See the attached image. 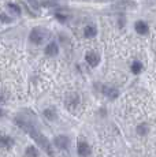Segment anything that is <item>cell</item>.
<instances>
[{
  "instance_id": "cell-1",
  "label": "cell",
  "mask_w": 156,
  "mask_h": 157,
  "mask_svg": "<svg viewBox=\"0 0 156 157\" xmlns=\"http://www.w3.org/2000/svg\"><path fill=\"white\" fill-rule=\"evenodd\" d=\"M17 123L21 126V128L25 130V131L28 132L29 135H30L33 140H34L36 142L40 145V147H43V149L45 150L48 155H49V156H52V155H53L52 150H51V144H49V141H48L47 138L44 137L43 134H41V132H38L37 130L34 128V126L30 124L29 122H26V120H22L21 117H19V119H17Z\"/></svg>"
},
{
  "instance_id": "cell-2",
  "label": "cell",
  "mask_w": 156,
  "mask_h": 157,
  "mask_svg": "<svg viewBox=\"0 0 156 157\" xmlns=\"http://www.w3.org/2000/svg\"><path fill=\"white\" fill-rule=\"evenodd\" d=\"M44 37H45V32H44V29H41V28L33 29L32 33H30V41L33 44H41L44 40Z\"/></svg>"
},
{
  "instance_id": "cell-3",
  "label": "cell",
  "mask_w": 156,
  "mask_h": 157,
  "mask_svg": "<svg viewBox=\"0 0 156 157\" xmlns=\"http://www.w3.org/2000/svg\"><path fill=\"white\" fill-rule=\"evenodd\" d=\"M78 155L81 157H88L91 155V146L84 141H80L78 142Z\"/></svg>"
},
{
  "instance_id": "cell-4",
  "label": "cell",
  "mask_w": 156,
  "mask_h": 157,
  "mask_svg": "<svg viewBox=\"0 0 156 157\" xmlns=\"http://www.w3.org/2000/svg\"><path fill=\"white\" fill-rule=\"evenodd\" d=\"M85 59L92 67H96V66L99 64V62H100V57H99V55L95 53V52H88L86 56H85Z\"/></svg>"
},
{
  "instance_id": "cell-5",
  "label": "cell",
  "mask_w": 156,
  "mask_h": 157,
  "mask_svg": "<svg viewBox=\"0 0 156 157\" xmlns=\"http://www.w3.org/2000/svg\"><path fill=\"white\" fill-rule=\"evenodd\" d=\"M13 145H14V140L11 137H7V135H0V147L10 149Z\"/></svg>"
},
{
  "instance_id": "cell-6",
  "label": "cell",
  "mask_w": 156,
  "mask_h": 157,
  "mask_svg": "<svg viewBox=\"0 0 156 157\" xmlns=\"http://www.w3.org/2000/svg\"><path fill=\"white\" fill-rule=\"evenodd\" d=\"M55 145L59 147V149H67L68 147V138L64 137V135L56 137L55 138Z\"/></svg>"
},
{
  "instance_id": "cell-7",
  "label": "cell",
  "mask_w": 156,
  "mask_h": 157,
  "mask_svg": "<svg viewBox=\"0 0 156 157\" xmlns=\"http://www.w3.org/2000/svg\"><path fill=\"white\" fill-rule=\"evenodd\" d=\"M136 30L140 34H146L148 33V25L142 21H138V22H136Z\"/></svg>"
},
{
  "instance_id": "cell-8",
  "label": "cell",
  "mask_w": 156,
  "mask_h": 157,
  "mask_svg": "<svg viewBox=\"0 0 156 157\" xmlns=\"http://www.w3.org/2000/svg\"><path fill=\"white\" fill-rule=\"evenodd\" d=\"M58 45H56V43H51L48 44V47L45 48V53L48 56H55L56 53H58Z\"/></svg>"
},
{
  "instance_id": "cell-9",
  "label": "cell",
  "mask_w": 156,
  "mask_h": 157,
  "mask_svg": "<svg viewBox=\"0 0 156 157\" xmlns=\"http://www.w3.org/2000/svg\"><path fill=\"white\" fill-rule=\"evenodd\" d=\"M103 92H104V94H107L110 98H116V97H118V90H116V89H112V87L104 86V87H103Z\"/></svg>"
},
{
  "instance_id": "cell-10",
  "label": "cell",
  "mask_w": 156,
  "mask_h": 157,
  "mask_svg": "<svg viewBox=\"0 0 156 157\" xmlns=\"http://www.w3.org/2000/svg\"><path fill=\"white\" fill-rule=\"evenodd\" d=\"M66 104H67L68 107H76V105L78 104V96L76 94V93L70 94L68 98H67V101H66Z\"/></svg>"
},
{
  "instance_id": "cell-11",
  "label": "cell",
  "mask_w": 156,
  "mask_h": 157,
  "mask_svg": "<svg viewBox=\"0 0 156 157\" xmlns=\"http://www.w3.org/2000/svg\"><path fill=\"white\" fill-rule=\"evenodd\" d=\"M37 156H38V152L34 146L26 147V157H37Z\"/></svg>"
},
{
  "instance_id": "cell-12",
  "label": "cell",
  "mask_w": 156,
  "mask_h": 157,
  "mask_svg": "<svg viewBox=\"0 0 156 157\" xmlns=\"http://www.w3.org/2000/svg\"><path fill=\"white\" fill-rule=\"evenodd\" d=\"M85 37H95L96 36V29L93 26H86L85 28Z\"/></svg>"
},
{
  "instance_id": "cell-13",
  "label": "cell",
  "mask_w": 156,
  "mask_h": 157,
  "mask_svg": "<svg viewBox=\"0 0 156 157\" xmlns=\"http://www.w3.org/2000/svg\"><path fill=\"white\" fill-rule=\"evenodd\" d=\"M142 70V64H141L140 62H134L133 64H131V71L134 72V74H138Z\"/></svg>"
},
{
  "instance_id": "cell-14",
  "label": "cell",
  "mask_w": 156,
  "mask_h": 157,
  "mask_svg": "<svg viewBox=\"0 0 156 157\" xmlns=\"http://www.w3.org/2000/svg\"><path fill=\"white\" fill-rule=\"evenodd\" d=\"M44 115H45L47 119H51V120H53V119L56 117V115H55V109H51V108H48V109L44 111Z\"/></svg>"
},
{
  "instance_id": "cell-15",
  "label": "cell",
  "mask_w": 156,
  "mask_h": 157,
  "mask_svg": "<svg viewBox=\"0 0 156 157\" xmlns=\"http://www.w3.org/2000/svg\"><path fill=\"white\" fill-rule=\"evenodd\" d=\"M8 10H10L11 13H14V14H19L21 13V8L18 7L17 4H13V3H10V4H8Z\"/></svg>"
},
{
  "instance_id": "cell-16",
  "label": "cell",
  "mask_w": 156,
  "mask_h": 157,
  "mask_svg": "<svg viewBox=\"0 0 156 157\" xmlns=\"http://www.w3.org/2000/svg\"><path fill=\"white\" fill-rule=\"evenodd\" d=\"M146 131H148V127H146V124H140L138 128H137V132H138L140 135H145Z\"/></svg>"
},
{
  "instance_id": "cell-17",
  "label": "cell",
  "mask_w": 156,
  "mask_h": 157,
  "mask_svg": "<svg viewBox=\"0 0 156 157\" xmlns=\"http://www.w3.org/2000/svg\"><path fill=\"white\" fill-rule=\"evenodd\" d=\"M0 19H2L3 22H11V19H10V18H8V17H6L4 14H2V15H0Z\"/></svg>"
},
{
  "instance_id": "cell-18",
  "label": "cell",
  "mask_w": 156,
  "mask_h": 157,
  "mask_svg": "<svg viewBox=\"0 0 156 157\" xmlns=\"http://www.w3.org/2000/svg\"><path fill=\"white\" fill-rule=\"evenodd\" d=\"M29 2H30L32 4H33V6H34V7H36V0H29Z\"/></svg>"
},
{
  "instance_id": "cell-19",
  "label": "cell",
  "mask_w": 156,
  "mask_h": 157,
  "mask_svg": "<svg viewBox=\"0 0 156 157\" xmlns=\"http://www.w3.org/2000/svg\"><path fill=\"white\" fill-rule=\"evenodd\" d=\"M0 116H3V111L2 109H0Z\"/></svg>"
}]
</instances>
